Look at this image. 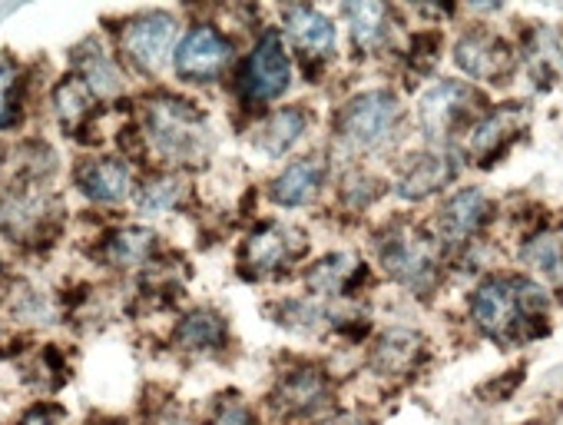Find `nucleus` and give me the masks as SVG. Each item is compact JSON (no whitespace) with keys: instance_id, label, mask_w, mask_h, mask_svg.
<instances>
[{"instance_id":"nucleus-1","label":"nucleus","mask_w":563,"mask_h":425,"mask_svg":"<svg viewBox=\"0 0 563 425\" xmlns=\"http://www.w3.org/2000/svg\"><path fill=\"white\" fill-rule=\"evenodd\" d=\"M471 313L490 339L517 346L543 333L547 293L520 276H490L477 286Z\"/></svg>"},{"instance_id":"nucleus-2","label":"nucleus","mask_w":563,"mask_h":425,"mask_svg":"<svg viewBox=\"0 0 563 425\" xmlns=\"http://www.w3.org/2000/svg\"><path fill=\"white\" fill-rule=\"evenodd\" d=\"M143 117H146V140L169 163H196L212 146L202 113L186 100L159 94L146 100Z\"/></svg>"},{"instance_id":"nucleus-3","label":"nucleus","mask_w":563,"mask_h":425,"mask_svg":"<svg viewBox=\"0 0 563 425\" xmlns=\"http://www.w3.org/2000/svg\"><path fill=\"white\" fill-rule=\"evenodd\" d=\"M398 120V100L388 90H368L339 113V137L355 150H378L395 137Z\"/></svg>"},{"instance_id":"nucleus-4","label":"nucleus","mask_w":563,"mask_h":425,"mask_svg":"<svg viewBox=\"0 0 563 425\" xmlns=\"http://www.w3.org/2000/svg\"><path fill=\"white\" fill-rule=\"evenodd\" d=\"M289 80H292V64H289L286 44H282L275 31H265L245 61L242 80H239L242 94L249 103H268L286 94Z\"/></svg>"},{"instance_id":"nucleus-5","label":"nucleus","mask_w":563,"mask_h":425,"mask_svg":"<svg viewBox=\"0 0 563 425\" xmlns=\"http://www.w3.org/2000/svg\"><path fill=\"white\" fill-rule=\"evenodd\" d=\"M229 64H232V44L222 31L209 24L192 28L173 54L176 77L186 84H212L229 70Z\"/></svg>"},{"instance_id":"nucleus-6","label":"nucleus","mask_w":563,"mask_h":425,"mask_svg":"<svg viewBox=\"0 0 563 425\" xmlns=\"http://www.w3.org/2000/svg\"><path fill=\"white\" fill-rule=\"evenodd\" d=\"M382 263L398 283L411 290H428L438 276V247L421 230H405L382 247Z\"/></svg>"},{"instance_id":"nucleus-7","label":"nucleus","mask_w":563,"mask_h":425,"mask_svg":"<svg viewBox=\"0 0 563 425\" xmlns=\"http://www.w3.org/2000/svg\"><path fill=\"white\" fill-rule=\"evenodd\" d=\"M173 37H176V21L163 11H153V14H140L133 18L123 34H120V47L126 54V61L140 70H159L169 47H173Z\"/></svg>"},{"instance_id":"nucleus-8","label":"nucleus","mask_w":563,"mask_h":425,"mask_svg":"<svg viewBox=\"0 0 563 425\" xmlns=\"http://www.w3.org/2000/svg\"><path fill=\"white\" fill-rule=\"evenodd\" d=\"M471 103H477V94L471 87H464L457 80H441L438 87H431L421 97L418 120H421L424 133L444 137V133H451L471 113Z\"/></svg>"},{"instance_id":"nucleus-9","label":"nucleus","mask_w":563,"mask_h":425,"mask_svg":"<svg viewBox=\"0 0 563 425\" xmlns=\"http://www.w3.org/2000/svg\"><path fill=\"white\" fill-rule=\"evenodd\" d=\"M302 250H306V240L299 230L282 227V224H265L245 240V263L255 273H275V270H286Z\"/></svg>"},{"instance_id":"nucleus-10","label":"nucleus","mask_w":563,"mask_h":425,"mask_svg":"<svg viewBox=\"0 0 563 425\" xmlns=\"http://www.w3.org/2000/svg\"><path fill=\"white\" fill-rule=\"evenodd\" d=\"M454 61L457 67L474 77V80H484V84H500L510 67H514V57L507 51L504 41L490 37V34H467L457 41V51H454Z\"/></svg>"},{"instance_id":"nucleus-11","label":"nucleus","mask_w":563,"mask_h":425,"mask_svg":"<svg viewBox=\"0 0 563 425\" xmlns=\"http://www.w3.org/2000/svg\"><path fill=\"white\" fill-rule=\"evenodd\" d=\"M490 220V199L481 189L454 193L438 212V233L444 243H467Z\"/></svg>"},{"instance_id":"nucleus-12","label":"nucleus","mask_w":563,"mask_h":425,"mask_svg":"<svg viewBox=\"0 0 563 425\" xmlns=\"http://www.w3.org/2000/svg\"><path fill=\"white\" fill-rule=\"evenodd\" d=\"M523 120H527V113H523L517 103H507V107L487 113V117L471 130V140H467L471 156L481 160V163L497 160V156L517 140V133L523 130Z\"/></svg>"},{"instance_id":"nucleus-13","label":"nucleus","mask_w":563,"mask_h":425,"mask_svg":"<svg viewBox=\"0 0 563 425\" xmlns=\"http://www.w3.org/2000/svg\"><path fill=\"white\" fill-rule=\"evenodd\" d=\"M275 405L296 418L316 415L329 405V379L319 369H296L278 382Z\"/></svg>"},{"instance_id":"nucleus-14","label":"nucleus","mask_w":563,"mask_h":425,"mask_svg":"<svg viewBox=\"0 0 563 425\" xmlns=\"http://www.w3.org/2000/svg\"><path fill=\"white\" fill-rule=\"evenodd\" d=\"M130 179H133L130 166L117 156H93L77 170V186L84 189V196L107 206L120 203L130 193Z\"/></svg>"},{"instance_id":"nucleus-15","label":"nucleus","mask_w":563,"mask_h":425,"mask_svg":"<svg viewBox=\"0 0 563 425\" xmlns=\"http://www.w3.org/2000/svg\"><path fill=\"white\" fill-rule=\"evenodd\" d=\"M322 179H325V163L319 156L296 160L272 179V199L278 206H306L309 199H316Z\"/></svg>"},{"instance_id":"nucleus-16","label":"nucleus","mask_w":563,"mask_h":425,"mask_svg":"<svg viewBox=\"0 0 563 425\" xmlns=\"http://www.w3.org/2000/svg\"><path fill=\"white\" fill-rule=\"evenodd\" d=\"M286 34L306 57H329L335 51V24L312 8H289Z\"/></svg>"},{"instance_id":"nucleus-17","label":"nucleus","mask_w":563,"mask_h":425,"mask_svg":"<svg viewBox=\"0 0 563 425\" xmlns=\"http://www.w3.org/2000/svg\"><path fill=\"white\" fill-rule=\"evenodd\" d=\"M74 67H77V80L93 97H117L123 90L117 64L110 61V54L97 41H87L74 51Z\"/></svg>"},{"instance_id":"nucleus-18","label":"nucleus","mask_w":563,"mask_h":425,"mask_svg":"<svg viewBox=\"0 0 563 425\" xmlns=\"http://www.w3.org/2000/svg\"><path fill=\"white\" fill-rule=\"evenodd\" d=\"M454 176V160L444 153H428L418 156L398 179V196L401 199H424L434 189H441Z\"/></svg>"},{"instance_id":"nucleus-19","label":"nucleus","mask_w":563,"mask_h":425,"mask_svg":"<svg viewBox=\"0 0 563 425\" xmlns=\"http://www.w3.org/2000/svg\"><path fill=\"white\" fill-rule=\"evenodd\" d=\"M47 220V206L41 193L31 189H11L4 199H0V227H4L11 237H27L37 233Z\"/></svg>"},{"instance_id":"nucleus-20","label":"nucleus","mask_w":563,"mask_h":425,"mask_svg":"<svg viewBox=\"0 0 563 425\" xmlns=\"http://www.w3.org/2000/svg\"><path fill=\"white\" fill-rule=\"evenodd\" d=\"M309 127V113L302 107H286V110H275L262 127H258V146L268 153V156H282L289 153L302 133Z\"/></svg>"},{"instance_id":"nucleus-21","label":"nucleus","mask_w":563,"mask_h":425,"mask_svg":"<svg viewBox=\"0 0 563 425\" xmlns=\"http://www.w3.org/2000/svg\"><path fill=\"white\" fill-rule=\"evenodd\" d=\"M225 336H229L225 319L209 309H196L176 326V342L179 349H189V352H216L225 346Z\"/></svg>"},{"instance_id":"nucleus-22","label":"nucleus","mask_w":563,"mask_h":425,"mask_svg":"<svg viewBox=\"0 0 563 425\" xmlns=\"http://www.w3.org/2000/svg\"><path fill=\"white\" fill-rule=\"evenodd\" d=\"M153 247H156V237L143 227H126L120 233H113L107 240V250H103V260L117 270H133V266H143L150 257H153Z\"/></svg>"},{"instance_id":"nucleus-23","label":"nucleus","mask_w":563,"mask_h":425,"mask_svg":"<svg viewBox=\"0 0 563 425\" xmlns=\"http://www.w3.org/2000/svg\"><path fill=\"white\" fill-rule=\"evenodd\" d=\"M358 276V260L349 257V253H335V257H325L319 260L309 276H306V286L316 293V296H339L352 286V280Z\"/></svg>"},{"instance_id":"nucleus-24","label":"nucleus","mask_w":563,"mask_h":425,"mask_svg":"<svg viewBox=\"0 0 563 425\" xmlns=\"http://www.w3.org/2000/svg\"><path fill=\"white\" fill-rule=\"evenodd\" d=\"M352 41L358 51H375L388 37V8L385 4H352L345 8Z\"/></svg>"},{"instance_id":"nucleus-25","label":"nucleus","mask_w":563,"mask_h":425,"mask_svg":"<svg viewBox=\"0 0 563 425\" xmlns=\"http://www.w3.org/2000/svg\"><path fill=\"white\" fill-rule=\"evenodd\" d=\"M421 356V339L415 333H405V329H395L382 339V346L375 349V366L382 372H395V375H405L415 369Z\"/></svg>"},{"instance_id":"nucleus-26","label":"nucleus","mask_w":563,"mask_h":425,"mask_svg":"<svg viewBox=\"0 0 563 425\" xmlns=\"http://www.w3.org/2000/svg\"><path fill=\"white\" fill-rule=\"evenodd\" d=\"M90 90L77 80V77H67V80H60L57 84V90H54V107H57V117H60V123L67 127V130H77L84 120H87V113H90Z\"/></svg>"},{"instance_id":"nucleus-27","label":"nucleus","mask_w":563,"mask_h":425,"mask_svg":"<svg viewBox=\"0 0 563 425\" xmlns=\"http://www.w3.org/2000/svg\"><path fill=\"white\" fill-rule=\"evenodd\" d=\"M179 199H183V183L176 176H153L140 189V209L146 212V217L169 212Z\"/></svg>"},{"instance_id":"nucleus-28","label":"nucleus","mask_w":563,"mask_h":425,"mask_svg":"<svg viewBox=\"0 0 563 425\" xmlns=\"http://www.w3.org/2000/svg\"><path fill=\"white\" fill-rule=\"evenodd\" d=\"M523 260L537 270H543L547 276H563V243L553 237H537L527 250Z\"/></svg>"},{"instance_id":"nucleus-29","label":"nucleus","mask_w":563,"mask_h":425,"mask_svg":"<svg viewBox=\"0 0 563 425\" xmlns=\"http://www.w3.org/2000/svg\"><path fill=\"white\" fill-rule=\"evenodd\" d=\"M18 64L0 54V130L18 123Z\"/></svg>"},{"instance_id":"nucleus-30","label":"nucleus","mask_w":563,"mask_h":425,"mask_svg":"<svg viewBox=\"0 0 563 425\" xmlns=\"http://www.w3.org/2000/svg\"><path fill=\"white\" fill-rule=\"evenodd\" d=\"M206 425H258V422L252 418V412L239 399H222Z\"/></svg>"},{"instance_id":"nucleus-31","label":"nucleus","mask_w":563,"mask_h":425,"mask_svg":"<svg viewBox=\"0 0 563 425\" xmlns=\"http://www.w3.org/2000/svg\"><path fill=\"white\" fill-rule=\"evenodd\" d=\"M57 418H60V412H57V408H51V405H37V408H31V412L21 418V425H57Z\"/></svg>"},{"instance_id":"nucleus-32","label":"nucleus","mask_w":563,"mask_h":425,"mask_svg":"<svg viewBox=\"0 0 563 425\" xmlns=\"http://www.w3.org/2000/svg\"><path fill=\"white\" fill-rule=\"evenodd\" d=\"M329 425H368V418H362V415H342V418H335Z\"/></svg>"}]
</instances>
